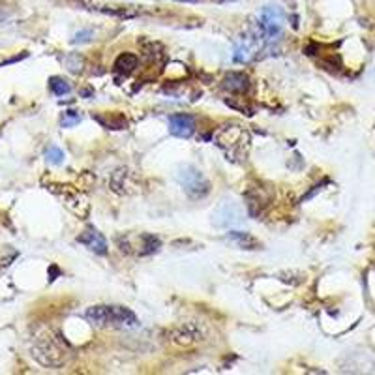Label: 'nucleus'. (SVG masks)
<instances>
[{"mask_svg":"<svg viewBox=\"0 0 375 375\" xmlns=\"http://www.w3.org/2000/svg\"><path fill=\"white\" fill-rule=\"evenodd\" d=\"M85 317L98 329H134L139 324L135 313L124 306H94L87 310Z\"/></svg>","mask_w":375,"mask_h":375,"instance_id":"f257e3e1","label":"nucleus"},{"mask_svg":"<svg viewBox=\"0 0 375 375\" xmlns=\"http://www.w3.org/2000/svg\"><path fill=\"white\" fill-rule=\"evenodd\" d=\"M216 145L231 159H246L250 148V134L238 124H225L214 134Z\"/></svg>","mask_w":375,"mask_h":375,"instance_id":"f03ea898","label":"nucleus"},{"mask_svg":"<svg viewBox=\"0 0 375 375\" xmlns=\"http://www.w3.org/2000/svg\"><path fill=\"white\" fill-rule=\"evenodd\" d=\"M286 25V12L280 6H265L261 10L257 23L252 30L259 36L265 44H274L281 38Z\"/></svg>","mask_w":375,"mask_h":375,"instance_id":"7ed1b4c3","label":"nucleus"},{"mask_svg":"<svg viewBox=\"0 0 375 375\" xmlns=\"http://www.w3.org/2000/svg\"><path fill=\"white\" fill-rule=\"evenodd\" d=\"M178 182L184 188V191L191 198H204L210 191L209 180L204 178V175L199 169L191 166H186L184 169H180L178 173Z\"/></svg>","mask_w":375,"mask_h":375,"instance_id":"20e7f679","label":"nucleus"},{"mask_svg":"<svg viewBox=\"0 0 375 375\" xmlns=\"http://www.w3.org/2000/svg\"><path fill=\"white\" fill-rule=\"evenodd\" d=\"M242 218H244V212H242L241 207L233 201H225L216 210L214 223L218 227H235V225H241Z\"/></svg>","mask_w":375,"mask_h":375,"instance_id":"39448f33","label":"nucleus"},{"mask_svg":"<svg viewBox=\"0 0 375 375\" xmlns=\"http://www.w3.org/2000/svg\"><path fill=\"white\" fill-rule=\"evenodd\" d=\"M169 132L177 137L188 139L195 132V121L193 116L186 115V113H178V115L169 116Z\"/></svg>","mask_w":375,"mask_h":375,"instance_id":"423d86ee","label":"nucleus"},{"mask_svg":"<svg viewBox=\"0 0 375 375\" xmlns=\"http://www.w3.org/2000/svg\"><path fill=\"white\" fill-rule=\"evenodd\" d=\"M77 241L81 242L83 246H87L90 252H94V254H100V255L107 254V242H105L102 233H98V231L92 229V227L85 231L83 235L77 236Z\"/></svg>","mask_w":375,"mask_h":375,"instance_id":"0eeeda50","label":"nucleus"},{"mask_svg":"<svg viewBox=\"0 0 375 375\" xmlns=\"http://www.w3.org/2000/svg\"><path fill=\"white\" fill-rule=\"evenodd\" d=\"M223 87L229 90V92H244V90H248L250 87V79L246 73H242V71H231L229 76L223 79Z\"/></svg>","mask_w":375,"mask_h":375,"instance_id":"6e6552de","label":"nucleus"},{"mask_svg":"<svg viewBox=\"0 0 375 375\" xmlns=\"http://www.w3.org/2000/svg\"><path fill=\"white\" fill-rule=\"evenodd\" d=\"M137 64H139V58L135 57L134 53H122L121 57L115 60V71L128 76L137 68Z\"/></svg>","mask_w":375,"mask_h":375,"instance_id":"1a4fd4ad","label":"nucleus"},{"mask_svg":"<svg viewBox=\"0 0 375 375\" xmlns=\"http://www.w3.org/2000/svg\"><path fill=\"white\" fill-rule=\"evenodd\" d=\"M227 241L236 242L241 248L246 250H254L257 246V241H255L254 236L250 235V233H244V231H231L229 235H227Z\"/></svg>","mask_w":375,"mask_h":375,"instance_id":"9d476101","label":"nucleus"},{"mask_svg":"<svg viewBox=\"0 0 375 375\" xmlns=\"http://www.w3.org/2000/svg\"><path fill=\"white\" fill-rule=\"evenodd\" d=\"M49 89H51V92L55 96H64V94H70L71 87L64 79H60V77H51L49 79Z\"/></svg>","mask_w":375,"mask_h":375,"instance_id":"9b49d317","label":"nucleus"},{"mask_svg":"<svg viewBox=\"0 0 375 375\" xmlns=\"http://www.w3.org/2000/svg\"><path fill=\"white\" fill-rule=\"evenodd\" d=\"M45 159L53 164V166H60L64 162V152L58 148V146H49L47 152H45Z\"/></svg>","mask_w":375,"mask_h":375,"instance_id":"f8f14e48","label":"nucleus"},{"mask_svg":"<svg viewBox=\"0 0 375 375\" xmlns=\"http://www.w3.org/2000/svg\"><path fill=\"white\" fill-rule=\"evenodd\" d=\"M81 122V115L77 113V111H66L62 116V121H60V126L62 128H71L76 126Z\"/></svg>","mask_w":375,"mask_h":375,"instance_id":"ddd939ff","label":"nucleus"},{"mask_svg":"<svg viewBox=\"0 0 375 375\" xmlns=\"http://www.w3.org/2000/svg\"><path fill=\"white\" fill-rule=\"evenodd\" d=\"M66 64H68V68L71 71L81 70V58H79V55H70V57L66 58Z\"/></svg>","mask_w":375,"mask_h":375,"instance_id":"4468645a","label":"nucleus"},{"mask_svg":"<svg viewBox=\"0 0 375 375\" xmlns=\"http://www.w3.org/2000/svg\"><path fill=\"white\" fill-rule=\"evenodd\" d=\"M90 36H92V32H90V30L77 32L76 38H73V44H83V42H89Z\"/></svg>","mask_w":375,"mask_h":375,"instance_id":"2eb2a0df","label":"nucleus"},{"mask_svg":"<svg viewBox=\"0 0 375 375\" xmlns=\"http://www.w3.org/2000/svg\"><path fill=\"white\" fill-rule=\"evenodd\" d=\"M178 2H195V0H178Z\"/></svg>","mask_w":375,"mask_h":375,"instance_id":"dca6fc26","label":"nucleus"}]
</instances>
